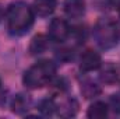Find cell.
Masks as SVG:
<instances>
[{
	"label": "cell",
	"mask_w": 120,
	"mask_h": 119,
	"mask_svg": "<svg viewBox=\"0 0 120 119\" xmlns=\"http://www.w3.org/2000/svg\"><path fill=\"white\" fill-rule=\"evenodd\" d=\"M7 28L13 35H24L31 30L35 13L32 7L24 1H14L7 7L6 11Z\"/></svg>",
	"instance_id": "cell-1"
},
{
	"label": "cell",
	"mask_w": 120,
	"mask_h": 119,
	"mask_svg": "<svg viewBox=\"0 0 120 119\" xmlns=\"http://www.w3.org/2000/svg\"><path fill=\"white\" fill-rule=\"evenodd\" d=\"M56 74V64L52 60H39L24 73L22 83L27 88H42L52 83Z\"/></svg>",
	"instance_id": "cell-2"
},
{
	"label": "cell",
	"mask_w": 120,
	"mask_h": 119,
	"mask_svg": "<svg viewBox=\"0 0 120 119\" xmlns=\"http://www.w3.org/2000/svg\"><path fill=\"white\" fill-rule=\"evenodd\" d=\"M94 39L96 42V45L103 49H112L117 45L120 38V28L119 24L109 17H103L99 18L94 27Z\"/></svg>",
	"instance_id": "cell-3"
},
{
	"label": "cell",
	"mask_w": 120,
	"mask_h": 119,
	"mask_svg": "<svg viewBox=\"0 0 120 119\" xmlns=\"http://www.w3.org/2000/svg\"><path fill=\"white\" fill-rule=\"evenodd\" d=\"M70 27L66 20L63 18H53L49 24V38L55 42H64L70 36Z\"/></svg>",
	"instance_id": "cell-4"
},
{
	"label": "cell",
	"mask_w": 120,
	"mask_h": 119,
	"mask_svg": "<svg viewBox=\"0 0 120 119\" xmlns=\"http://www.w3.org/2000/svg\"><path fill=\"white\" fill-rule=\"evenodd\" d=\"M102 66L101 55L92 49H87L80 56V69L82 71H92Z\"/></svg>",
	"instance_id": "cell-5"
},
{
	"label": "cell",
	"mask_w": 120,
	"mask_h": 119,
	"mask_svg": "<svg viewBox=\"0 0 120 119\" xmlns=\"http://www.w3.org/2000/svg\"><path fill=\"white\" fill-rule=\"evenodd\" d=\"M63 8L67 17L81 18L85 14V1L84 0H64Z\"/></svg>",
	"instance_id": "cell-6"
},
{
	"label": "cell",
	"mask_w": 120,
	"mask_h": 119,
	"mask_svg": "<svg viewBox=\"0 0 120 119\" xmlns=\"http://www.w3.org/2000/svg\"><path fill=\"white\" fill-rule=\"evenodd\" d=\"M57 7V0H34L32 10L35 16L39 17H49Z\"/></svg>",
	"instance_id": "cell-7"
},
{
	"label": "cell",
	"mask_w": 120,
	"mask_h": 119,
	"mask_svg": "<svg viewBox=\"0 0 120 119\" xmlns=\"http://www.w3.org/2000/svg\"><path fill=\"white\" fill-rule=\"evenodd\" d=\"M11 111L17 115H24L31 107V99L28 98V95L24 94H17L14 95V98L11 99Z\"/></svg>",
	"instance_id": "cell-8"
},
{
	"label": "cell",
	"mask_w": 120,
	"mask_h": 119,
	"mask_svg": "<svg viewBox=\"0 0 120 119\" xmlns=\"http://www.w3.org/2000/svg\"><path fill=\"white\" fill-rule=\"evenodd\" d=\"M48 46H49V39L45 35L38 34V35H35L31 39V44H30V48L28 49H30L31 55L36 56V55H42L43 52H46Z\"/></svg>",
	"instance_id": "cell-9"
},
{
	"label": "cell",
	"mask_w": 120,
	"mask_h": 119,
	"mask_svg": "<svg viewBox=\"0 0 120 119\" xmlns=\"http://www.w3.org/2000/svg\"><path fill=\"white\" fill-rule=\"evenodd\" d=\"M109 112V105L102 102V101H95L94 104H91L88 111H87V116L91 119H102L105 118Z\"/></svg>",
	"instance_id": "cell-10"
},
{
	"label": "cell",
	"mask_w": 120,
	"mask_h": 119,
	"mask_svg": "<svg viewBox=\"0 0 120 119\" xmlns=\"http://www.w3.org/2000/svg\"><path fill=\"white\" fill-rule=\"evenodd\" d=\"M117 79H119V71L116 66L112 63H106L105 67L101 70V80L105 84H113Z\"/></svg>",
	"instance_id": "cell-11"
},
{
	"label": "cell",
	"mask_w": 120,
	"mask_h": 119,
	"mask_svg": "<svg viewBox=\"0 0 120 119\" xmlns=\"http://www.w3.org/2000/svg\"><path fill=\"white\" fill-rule=\"evenodd\" d=\"M77 109H78V105H77V102L74 99H67L63 104L57 105V108H56L57 114H59L60 116H63V118H71V116H74L77 114Z\"/></svg>",
	"instance_id": "cell-12"
},
{
	"label": "cell",
	"mask_w": 120,
	"mask_h": 119,
	"mask_svg": "<svg viewBox=\"0 0 120 119\" xmlns=\"http://www.w3.org/2000/svg\"><path fill=\"white\" fill-rule=\"evenodd\" d=\"M81 92L88 99L90 98H95L96 95L101 94V87L95 81H92V80H84L81 83Z\"/></svg>",
	"instance_id": "cell-13"
},
{
	"label": "cell",
	"mask_w": 120,
	"mask_h": 119,
	"mask_svg": "<svg viewBox=\"0 0 120 119\" xmlns=\"http://www.w3.org/2000/svg\"><path fill=\"white\" fill-rule=\"evenodd\" d=\"M39 112L42 114V115H45V116H50V115H53L55 112H56V108H57V105H56V102L52 99V98H46V99H42L41 102H39Z\"/></svg>",
	"instance_id": "cell-14"
},
{
	"label": "cell",
	"mask_w": 120,
	"mask_h": 119,
	"mask_svg": "<svg viewBox=\"0 0 120 119\" xmlns=\"http://www.w3.org/2000/svg\"><path fill=\"white\" fill-rule=\"evenodd\" d=\"M109 108L113 111V112H116V114H120V94H115V95H112L110 97V99H109Z\"/></svg>",
	"instance_id": "cell-15"
},
{
	"label": "cell",
	"mask_w": 120,
	"mask_h": 119,
	"mask_svg": "<svg viewBox=\"0 0 120 119\" xmlns=\"http://www.w3.org/2000/svg\"><path fill=\"white\" fill-rule=\"evenodd\" d=\"M1 18H3V11H1V8H0V21H1Z\"/></svg>",
	"instance_id": "cell-16"
},
{
	"label": "cell",
	"mask_w": 120,
	"mask_h": 119,
	"mask_svg": "<svg viewBox=\"0 0 120 119\" xmlns=\"http://www.w3.org/2000/svg\"><path fill=\"white\" fill-rule=\"evenodd\" d=\"M117 10H119V14H120V3H119V6H117Z\"/></svg>",
	"instance_id": "cell-17"
},
{
	"label": "cell",
	"mask_w": 120,
	"mask_h": 119,
	"mask_svg": "<svg viewBox=\"0 0 120 119\" xmlns=\"http://www.w3.org/2000/svg\"><path fill=\"white\" fill-rule=\"evenodd\" d=\"M0 86H1V81H0Z\"/></svg>",
	"instance_id": "cell-18"
}]
</instances>
